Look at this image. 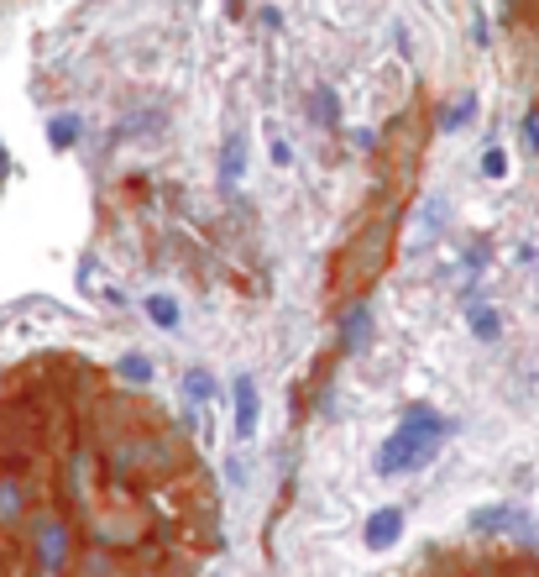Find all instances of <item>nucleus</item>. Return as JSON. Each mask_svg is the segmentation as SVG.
<instances>
[{"label":"nucleus","instance_id":"obj_1","mask_svg":"<svg viewBox=\"0 0 539 577\" xmlns=\"http://www.w3.org/2000/svg\"><path fill=\"white\" fill-rule=\"evenodd\" d=\"M450 435V420H440L429 405H409V415L399 420V431L382 441L377 452V478H403V473H420L435 462V452L446 446Z\"/></svg>","mask_w":539,"mask_h":577},{"label":"nucleus","instance_id":"obj_2","mask_svg":"<svg viewBox=\"0 0 539 577\" xmlns=\"http://www.w3.org/2000/svg\"><path fill=\"white\" fill-rule=\"evenodd\" d=\"M26 567L32 573H69L73 562V525H69V514H58V509H37L32 520H26Z\"/></svg>","mask_w":539,"mask_h":577},{"label":"nucleus","instance_id":"obj_3","mask_svg":"<svg viewBox=\"0 0 539 577\" xmlns=\"http://www.w3.org/2000/svg\"><path fill=\"white\" fill-rule=\"evenodd\" d=\"M471 535H529V514L514 505H488V509H471Z\"/></svg>","mask_w":539,"mask_h":577},{"label":"nucleus","instance_id":"obj_4","mask_svg":"<svg viewBox=\"0 0 539 577\" xmlns=\"http://www.w3.org/2000/svg\"><path fill=\"white\" fill-rule=\"evenodd\" d=\"M362 535H367V552H388V546L403 535V509L399 505L372 509V514H367V525H362Z\"/></svg>","mask_w":539,"mask_h":577},{"label":"nucleus","instance_id":"obj_5","mask_svg":"<svg viewBox=\"0 0 539 577\" xmlns=\"http://www.w3.org/2000/svg\"><path fill=\"white\" fill-rule=\"evenodd\" d=\"M231 394H236V435H241V441H252V435H257V409H262L257 405V384L241 373V378L231 384Z\"/></svg>","mask_w":539,"mask_h":577},{"label":"nucleus","instance_id":"obj_6","mask_svg":"<svg viewBox=\"0 0 539 577\" xmlns=\"http://www.w3.org/2000/svg\"><path fill=\"white\" fill-rule=\"evenodd\" d=\"M26 488L22 478H0V530H26Z\"/></svg>","mask_w":539,"mask_h":577},{"label":"nucleus","instance_id":"obj_7","mask_svg":"<svg viewBox=\"0 0 539 577\" xmlns=\"http://www.w3.org/2000/svg\"><path fill=\"white\" fill-rule=\"evenodd\" d=\"M367 331H372V305L356 299L352 310H346V320H341V347H346V352H362V347H367Z\"/></svg>","mask_w":539,"mask_h":577},{"label":"nucleus","instance_id":"obj_8","mask_svg":"<svg viewBox=\"0 0 539 577\" xmlns=\"http://www.w3.org/2000/svg\"><path fill=\"white\" fill-rule=\"evenodd\" d=\"M241 173H246V132H231L226 147H220V184L236 190V184H241Z\"/></svg>","mask_w":539,"mask_h":577},{"label":"nucleus","instance_id":"obj_9","mask_svg":"<svg viewBox=\"0 0 539 577\" xmlns=\"http://www.w3.org/2000/svg\"><path fill=\"white\" fill-rule=\"evenodd\" d=\"M471 337L477 341H497L503 337V315L493 305H471Z\"/></svg>","mask_w":539,"mask_h":577},{"label":"nucleus","instance_id":"obj_10","mask_svg":"<svg viewBox=\"0 0 539 577\" xmlns=\"http://www.w3.org/2000/svg\"><path fill=\"white\" fill-rule=\"evenodd\" d=\"M314 111H320V126H330V132H335V126H341V95H335V90H330V84H314Z\"/></svg>","mask_w":539,"mask_h":577},{"label":"nucleus","instance_id":"obj_11","mask_svg":"<svg viewBox=\"0 0 539 577\" xmlns=\"http://www.w3.org/2000/svg\"><path fill=\"white\" fill-rule=\"evenodd\" d=\"M147 315H152V326L179 331V299H173V294H152V299H147Z\"/></svg>","mask_w":539,"mask_h":577},{"label":"nucleus","instance_id":"obj_12","mask_svg":"<svg viewBox=\"0 0 539 577\" xmlns=\"http://www.w3.org/2000/svg\"><path fill=\"white\" fill-rule=\"evenodd\" d=\"M116 373L126 378V384H137V388H147V384H152V362L141 358V352H126V358L116 362Z\"/></svg>","mask_w":539,"mask_h":577},{"label":"nucleus","instance_id":"obj_13","mask_svg":"<svg viewBox=\"0 0 539 577\" xmlns=\"http://www.w3.org/2000/svg\"><path fill=\"white\" fill-rule=\"evenodd\" d=\"M184 394L194 399V405H205V399H215V378L205 373V367H188V373H184Z\"/></svg>","mask_w":539,"mask_h":577},{"label":"nucleus","instance_id":"obj_14","mask_svg":"<svg viewBox=\"0 0 539 577\" xmlns=\"http://www.w3.org/2000/svg\"><path fill=\"white\" fill-rule=\"evenodd\" d=\"M47 143H53V147H73V143H79V121H73V116H53V121H47Z\"/></svg>","mask_w":539,"mask_h":577},{"label":"nucleus","instance_id":"obj_15","mask_svg":"<svg viewBox=\"0 0 539 577\" xmlns=\"http://www.w3.org/2000/svg\"><path fill=\"white\" fill-rule=\"evenodd\" d=\"M471 116H477V100H471V95H467V100H456L446 116H440V132H461V126H467Z\"/></svg>","mask_w":539,"mask_h":577},{"label":"nucleus","instance_id":"obj_16","mask_svg":"<svg viewBox=\"0 0 539 577\" xmlns=\"http://www.w3.org/2000/svg\"><path fill=\"white\" fill-rule=\"evenodd\" d=\"M482 173H488V179H503V173H508V152H503V147H488V152H482Z\"/></svg>","mask_w":539,"mask_h":577},{"label":"nucleus","instance_id":"obj_17","mask_svg":"<svg viewBox=\"0 0 539 577\" xmlns=\"http://www.w3.org/2000/svg\"><path fill=\"white\" fill-rule=\"evenodd\" d=\"M524 147H529V152H539V116L524 121Z\"/></svg>","mask_w":539,"mask_h":577},{"label":"nucleus","instance_id":"obj_18","mask_svg":"<svg viewBox=\"0 0 539 577\" xmlns=\"http://www.w3.org/2000/svg\"><path fill=\"white\" fill-rule=\"evenodd\" d=\"M273 163H278V169H288V163H294V147L283 143V137H278V143H273Z\"/></svg>","mask_w":539,"mask_h":577}]
</instances>
